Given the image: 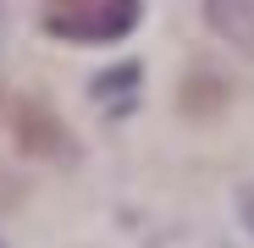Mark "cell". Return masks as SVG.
I'll return each mask as SVG.
<instances>
[{
  "mask_svg": "<svg viewBox=\"0 0 254 248\" xmlns=\"http://www.w3.org/2000/svg\"><path fill=\"white\" fill-rule=\"evenodd\" d=\"M138 22V0H45V28L72 45H111Z\"/></svg>",
  "mask_w": 254,
  "mask_h": 248,
  "instance_id": "6da1fadb",
  "label": "cell"
},
{
  "mask_svg": "<svg viewBox=\"0 0 254 248\" xmlns=\"http://www.w3.org/2000/svg\"><path fill=\"white\" fill-rule=\"evenodd\" d=\"M0 127H6L17 138V149H28V154H50L56 160V154L72 149L66 127L39 99H28V94H6V89H0Z\"/></svg>",
  "mask_w": 254,
  "mask_h": 248,
  "instance_id": "7a4b0ae2",
  "label": "cell"
},
{
  "mask_svg": "<svg viewBox=\"0 0 254 248\" xmlns=\"http://www.w3.org/2000/svg\"><path fill=\"white\" fill-rule=\"evenodd\" d=\"M210 22L227 45L254 55V0H210Z\"/></svg>",
  "mask_w": 254,
  "mask_h": 248,
  "instance_id": "3957f363",
  "label": "cell"
},
{
  "mask_svg": "<svg viewBox=\"0 0 254 248\" xmlns=\"http://www.w3.org/2000/svg\"><path fill=\"white\" fill-rule=\"evenodd\" d=\"M243 221H249V232H254V193L243 198Z\"/></svg>",
  "mask_w": 254,
  "mask_h": 248,
  "instance_id": "277c9868",
  "label": "cell"
}]
</instances>
